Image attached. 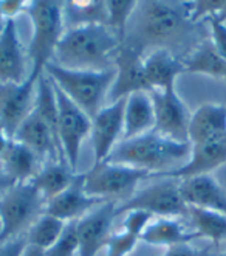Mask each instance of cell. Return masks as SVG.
Wrapping results in <instances>:
<instances>
[{
    "label": "cell",
    "mask_w": 226,
    "mask_h": 256,
    "mask_svg": "<svg viewBox=\"0 0 226 256\" xmlns=\"http://www.w3.org/2000/svg\"><path fill=\"white\" fill-rule=\"evenodd\" d=\"M209 36L202 34V24H194L189 16V4L171 2H138L129 22L124 45L138 53L146 50L192 52Z\"/></svg>",
    "instance_id": "1"
},
{
    "label": "cell",
    "mask_w": 226,
    "mask_h": 256,
    "mask_svg": "<svg viewBox=\"0 0 226 256\" xmlns=\"http://www.w3.org/2000/svg\"><path fill=\"white\" fill-rule=\"evenodd\" d=\"M121 42L105 25H81L68 28L59 40L53 61L68 70H112Z\"/></svg>",
    "instance_id": "2"
},
{
    "label": "cell",
    "mask_w": 226,
    "mask_h": 256,
    "mask_svg": "<svg viewBox=\"0 0 226 256\" xmlns=\"http://www.w3.org/2000/svg\"><path fill=\"white\" fill-rule=\"evenodd\" d=\"M191 154V143H180L150 130L140 137L121 140L104 162L144 170L154 177L175 168ZM172 168V170H174Z\"/></svg>",
    "instance_id": "3"
},
{
    "label": "cell",
    "mask_w": 226,
    "mask_h": 256,
    "mask_svg": "<svg viewBox=\"0 0 226 256\" xmlns=\"http://www.w3.org/2000/svg\"><path fill=\"white\" fill-rule=\"evenodd\" d=\"M43 73L61 92L92 120L102 108L115 81V68L104 72L68 70L50 62Z\"/></svg>",
    "instance_id": "4"
},
{
    "label": "cell",
    "mask_w": 226,
    "mask_h": 256,
    "mask_svg": "<svg viewBox=\"0 0 226 256\" xmlns=\"http://www.w3.org/2000/svg\"><path fill=\"white\" fill-rule=\"evenodd\" d=\"M33 24V36L29 40L28 56L31 59V70L28 78L37 81L47 64L53 61L56 47L61 40L64 25V4L54 0H36L25 5Z\"/></svg>",
    "instance_id": "5"
},
{
    "label": "cell",
    "mask_w": 226,
    "mask_h": 256,
    "mask_svg": "<svg viewBox=\"0 0 226 256\" xmlns=\"http://www.w3.org/2000/svg\"><path fill=\"white\" fill-rule=\"evenodd\" d=\"M43 212L45 200L31 182L11 186L0 198V242L26 234L29 227L43 214Z\"/></svg>",
    "instance_id": "6"
},
{
    "label": "cell",
    "mask_w": 226,
    "mask_h": 256,
    "mask_svg": "<svg viewBox=\"0 0 226 256\" xmlns=\"http://www.w3.org/2000/svg\"><path fill=\"white\" fill-rule=\"evenodd\" d=\"M84 190L92 198L107 202H126L137 192L141 180L154 177L144 170L101 162L84 172Z\"/></svg>",
    "instance_id": "7"
},
{
    "label": "cell",
    "mask_w": 226,
    "mask_h": 256,
    "mask_svg": "<svg viewBox=\"0 0 226 256\" xmlns=\"http://www.w3.org/2000/svg\"><path fill=\"white\" fill-rule=\"evenodd\" d=\"M130 210H143L152 216L161 218H188L189 206L185 204L177 178H161L138 192L126 202L116 204V216Z\"/></svg>",
    "instance_id": "8"
},
{
    "label": "cell",
    "mask_w": 226,
    "mask_h": 256,
    "mask_svg": "<svg viewBox=\"0 0 226 256\" xmlns=\"http://www.w3.org/2000/svg\"><path fill=\"white\" fill-rule=\"evenodd\" d=\"M51 81V80H50ZM54 94L57 101V132L59 143L64 158L68 166L76 171L81 146L85 137L92 129V120H90L76 104L70 101L54 84Z\"/></svg>",
    "instance_id": "9"
},
{
    "label": "cell",
    "mask_w": 226,
    "mask_h": 256,
    "mask_svg": "<svg viewBox=\"0 0 226 256\" xmlns=\"http://www.w3.org/2000/svg\"><path fill=\"white\" fill-rule=\"evenodd\" d=\"M149 95L155 116L154 130L171 140L189 143L188 126L191 114L175 90H150Z\"/></svg>",
    "instance_id": "10"
},
{
    "label": "cell",
    "mask_w": 226,
    "mask_h": 256,
    "mask_svg": "<svg viewBox=\"0 0 226 256\" xmlns=\"http://www.w3.org/2000/svg\"><path fill=\"white\" fill-rule=\"evenodd\" d=\"M36 81L26 78L22 84H0V129L9 138L34 109Z\"/></svg>",
    "instance_id": "11"
},
{
    "label": "cell",
    "mask_w": 226,
    "mask_h": 256,
    "mask_svg": "<svg viewBox=\"0 0 226 256\" xmlns=\"http://www.w3.org/2000/svg\"><path fill=\"white\" fill-rule=\"evenodd\" d=\"M115 218L116 204L102 202L76 222L79 239L78 256H96L101 248L107 247Z\"/></svg>",
    "instance_id": "12"
},
{
    "label": "cell",
    "mask_w": 226,
    "mask_h": 256,
    "mask_svg": "<svg viewBox=\"0 0 226 256\" xmlns=\"http://www.w3.org/2000/svg\"><path fill=\"white\" fill-rule=\"evenodd\" d=\"M143 54L129 45H121L115 56V81L110 87L109 100L115 102L118 100L127 98L135 92H149L144 76Z\"/></svg>",
    "instance_id": "13"
},
{
    "label": "cell",
    "mask_w": 226,
    "mask_h": 256,
    "mask_svg": "<svg viewBox=\"0 0 226 256\" xmlns=\"http://www.w3.org/2000/svg\"><path fill=\"white\" fill-rule=\"evenodd\" d=\"M124 106L126 98L104 106L92 118V144L95 163H101L110 156L113 148L119 143L124 129Z\"/></svg>",
    "instance_id": "14"
},
{
    "label": "cell",
    "mask_w": 226,
    "mask_h": 256,
    "mask_svg": "<svg viewBox=\"0 0 226 256\" xmlns=\"http://www.w3.org/2000/svg\"><path fill=\"white\" fill-rule=\"evenodd\" d=\"M191 160L182 166L157 174L154 178H177L183 180L211 174L226 163V135L199 144H191Z\"/></svg>",
    "instance_id": "15"
},
{
    "label": "cell",
    "mask_w": 226,
    "mask_h": 256,
    "mask_svg": "<svg viewBox=\"0 0 226 256\" xmlns=\"http://www.w3.org/2000/svg\"><path fill=\"white\" fill-rule=\"evenodd\" d=\"M84 172L78 174L74 178V182L59 196L53 198L45 204V212L47 214H51L57 219L64 222H71V220H79L85 214H88L95 206H98L102 202L96 198L88 196L84 190Z\"/></svg>",
    "instance_id": "16"
},
{
    "label": "cell",
    "mask_w": 226,
    "mask_h": 256,
    "mask_svg": "<svg viewBox=\"0 0 226 256\" xmlns=\"http://www.w3.org/2000/svg\"><path fill=\"white\" fill-rule=\"evenodd\" d=\"M178 188L188 206L209 210L226 216V191L211 174L178 180Z\"/></svg>",
    "instance_id": "17"
},
{
    "label": "cell",
    "mask_w": 226,
    "mask_h": 256,
    "mask_svg": "<svg viewBox=\"0 0 226 256\" xmlns=\"http://www.w3.org/2000/svg\"><path fill=\"white\" fill-rule=\"evenodd\" d=\"M12 140L31 149L40 160L48 158L51 162L65 163V160L61 156V150H59L56 144L53 134L50 132L48 126L42 122V118L34 112V109L17 128Z\"/></svg>",
    "instance_id": "18"
},
{
    "label": "cell",
    "mask_w": 226,
    "mask_h": 256,
    "mask_svg": "<svg viewBox=\"0 0 226 256\" xmlns=\"http://www.w3.org/2000/svg\"><path fill=\"white\" fill-rule=\"evenodd\" d=\"M25 73V54L17 36L16 19H8L0 36V84H22Z\"/></svg>",
    "instance_id": "19"
},
{
    "label": "cell",
    "mask_w": 226,
    "mask_h": 256,
    "mask_svg": "<svg viewBox=\"0 0 226 256\" xmlns=\"http://www.w3.org/2000/svg\"><path fill=\"white\" fill-rule=\"evenodd\" d=\"M144 76L150 90H175L178 74L185 73L183 59L169 50H152L144 59Z\"/></svg>",
    "instance_id": "20"
},
{
    "label": "cell",
    "mask_w": 226,
    "mask_h": 256,
    "mask_svg": "<svg viewBox=\"0 0 226 256\" xmlns=\"http://www.w3.org/2000/svg\"><path fill=\"white\" fill-rule=\"evenodd\" d=\"M226 135V106L220 102H206L191 115L188 140L199 144Z\"/></svg>",
    "instance_id": "21"
},
{
    "label": "cell",
    "mask_w": 226,
    "mask_h": 256,
    "mask_svg": "<svg viewBox=\"0 0 226 256\" xmlns=\"http://www.w3.org/2000/svg\"><path fill=\"white\" fill-rule=\"evenodd\" d=\"M155 116L149 92H135L126 98L123 140L135 138L154 130Z\"/></svg>",
    "instance_id": "22"
},
{
    "label": "cell",
    "mask_w": 226,
    "mask_h": 256,
    "mask_svg": "<svg viewBox=\"0 0 226 256\" xmlns=\"http://www.w3.org/2000/svg\"><path fill=\"white\" fill-rule=\"evenodd\" d=\"M39 163L40 158L33 150L16 140H11L5 156L0 158V166L3 172L16 185L31 182L39 172Z\"/></svg>",
    "instance_id": "23"
},
{
    "label": "cell",
    "mask_w": 226,
    "mask_h": 256,
    "mask_svg": "<svg viewBox=\"0 0 226 256\" xmlns=\"http://www.w3.org/2000/svg\"><path fill=\"white\" fill-rule=\"evenodd\" d=\"M140 239L149 246L174 247L180 244H189L195 239H200V236L194 230L188 232L185 225L180 224L175 218H160L147 225Z\"/></svg>",
    "instance_id": "24"
},
{
    "label": "cell",
    "mask_w": 226,
    "mask_h": 256,
    "mask_svg": "<svg viewBox=\"0 0 226 256\" xmlns=\"http://www.w3.org/2000/svg\"><path fill=\"white\" fill-rule=\"evenodd\" d=\"M78 177L76 171H73L67 163L62 162H50L43 168L39 170L31 184L42 194V198L47 204L62 191H65Z\"/></svg>",
    "instance_id": "25"
},
{
    "label": "cell",
    "mask_w": 226,
    "mask_h": 256,
    "mask_svg": "<svg viewBox=\"0 0 226 256\" xmlns=\"http://www.w3.org/2000/svg\"><path fill=\"white\" fill-rule=\"evenodd\" d=\"M185 73H202L226 80V59L220 56L211 38L205 39L197 48L183 58Z\"/></svg>",
    "instance_id": "26"
},
{
    "label": "cell",
    "mask_w": 226,
    "mask_h": 256,
    "mask_svg": "<svg viewBox=\"0 0 226 256\" xmlns=\"http://www.w3.org/2000/svg\"><path fill=\"white\" fill-rule=\"evenodd\" d=\"M34 112L42 118V122L48 126L50 132L56 140V144L61 150V156L64 158L61 143H59V132H57V101L54 87L50 78L45 73H42L36 81V96H34ZM65 160V158H64ZM67 163V162H65Z\"/></svg>",
    "instance_id": "27"
},
{
    "label": "cell",
    "mask_w": 226,
    "mask_h": 256,
    "mask_svg": "<svg viewBox=\"0 0 226 256\" xmlns=\"http://www.w3.org/2000/svg\"><path fill=\"white\" fill-rule=\"evenodd\" d=\"M188 218L192 222L194 232L200 238L213 240L216 248H219L220 240L226 239V216L217 212H209L189 206Z\"/></svg>",
    "instance_id": "28"
},
{
    "label": "cell",
    "mask_w": 226,
    "mask_h": 256,
    "mask_svg": "<svg viewBox=\"0 0 226 256\" xmlns=\"http://www.w3.org/2000/svg\"><path fill=\"white\" fill-rule=\"evenodd\" d=\"M92 24L107 26V10H105V2L64 4V25L67 30L81 26V25H92Z\"/></svg>",
    "instance_id": "29"
},
{
    "label": "cell",
    "mask_w": 226,
    "mask_h": 256,
    "mask_svg": "<svg viewBox=\"0 0 226 256\" xmlns=\"http://www.w3.org/2000/svg\"><path fill=\"white\" fill-rule=\"evenodd\" d=\"M65 225L67 222L57 219L51 214L43 213L36 219V222L26 232L25 234L26 242L29 246H36L42 250H48L59 239V236L62 234Z\"/></svg>",
    "instance_id": "30"
},
{
    "label": "cell",
    "mask_w": 226,
    "mask_h": 256,
    "mask_svg": "<svg viewBox=\"0 0 226 256\" xmlns=\"http://www.w3.org/2000/svg\"><path fill=\"white\" fill-rule=\"evenodd\" d=\"M138 2L135 0H107L105 10H107V26L110 32L118 38V40L124 42L129 22L133 16V11Z\"/></svg>",
    "instance_id": "31"
},
{
    "label": "cell",
    "mask_w": 226,
    "mask_h": 256,
    "mask_svg": "<svg viewBox=\"0 0 226 256\" xmlns=\"http://www.w3.org/2000/svg\"><path fill=\"white\" fill-rule=\"evenodd\" d=\"M76 222L78 220L67 222L62 234L59 236V239L48 250H45V254L47 256H76L78 254L79 239H78Z\"/></svg>",
    "instance_id": "32"
},
{
    "label": "cell",
    "mask_w": 226,
    "mask_h": 256,
    "mask_svg": "<svg viewBox=\"0 0 226 256\" xmlns=\"http://www.w3.org/2000/svg\"><path fill=\"white\" fill-rule=\"evenodd\" d=\"M124 220H123V228L124 232L137 236L140 239V236L143 234V232L147 228V225L152 222V214L143 212V210H130V212L124 213Z\"/></svg>",
    "instance_id": "33"
},
{
    "label": "cell",
    "mask_w": 226,
    "mask_h": 256,
    "mask_svg": "<svg viewBox=\"0 0 226 256\" xmlns=\"http://www.w3.org/2000/svg\"><path fill=\"white\" fill-rule=\"evenodd\" d=\"M137 242L138 238L127 232L112 234L107 242V248H109L107 256H127L129 253H132Z\"/></svg>",
    "instance_id": "34"
},
{
    "label": "cell",
    "mask_w": 226,
    "mask_h": 256,
    "mask_svg": "<svg viewBox=\"0 0 226 256\" xmlns=\"http://www.w3.org/2000/svg\"><path fill=\"white\" fill-rule=\"evenodd\" d=\"M206 22L209 25V38L213 40L214 47L217 48L220 56L226 59V25L214 18L206 19Z\"/></svg>",
    "instance_id": "35"
},
{
    "label": "cell",
    "mask_w": 226,
    "mask_h": 256,
    "mask_svg": "<svg viewBox=\"0 0 226 256\" xmlns=\"http://www.w3.org/2000/svg\"><path fill=\"white\" fill-rule=\"evenodd\" d=\"M161 256H217V248H214L213 246L197 248L189 244H180V246L168 247V250Z\"/></svg>",
    "instance_id": "36"
},
{
    "label": "cell",
    "mask_w": 226,
    "mask_h": 256,
    "mask_svg": "<svg viewBox=\"0 0 226 256\" xmlns=\"http://www.w3.org/2000/svg\"><path fill=\"white\" fill-rule=\"evenodd\" d=\"M26 236H17L0 242V256H22L26 247Z\"/></svg>",
    "instance_id": "37"
},
{
    "label": "cell",
    "mask_w": 226,
    "mask_h": 256,
    "mask_svg": "<svg viewBox=\"0 0 226 256\" xmlns=\"http://www.w3.org/2000/svg\"><path fill=\"white\" fill-rule=\"evenodd\" d=\"M25 2L22 0H2L0 2V16L3 19H16L17 14L25 10Z\"/></svg>",
    "instance_id": "38"
},
{
    "label": "cell",
    "mask_w": 226,
    "mask_h": 256,
    "mask_svg": "<svg viewBox=\"0 0 226 256\" xmlns=\"http://www.w3.org/2000/svg\"><path fill=\"white\" fill-rule=\"evenodd\" d=\"M16 184L12 182V180L3 172V170H2V166H0V192H5V191H8L11 186H14Z\"/></svg>",
    "instance_id": "39"
},
{
    "label": "cell",
    "mask_w": 226,
    "mask_h": 256,
    "mask_svg": "<svg viewBox=\"0 0 226 256\" xmlns=\"http://www.w3.org/2000/svg\"><path fill=\"white\" fill-rule=\"evenodd\" d=\"M11 140H12V138H9L8 135H6L2 129H0V158H2V157L5 156V152H6V149H8Z\"/></svg>",
    "instance_id": "40"
},
{
    "label": "cell",
    "mask_w": 226,
    "mask_h": 256,
    "mask_svg": "<svg viewBox=\"0 0 226 256\" xmlns=\"http://www.w3.org/2000/svg\"><path fill=\"white\" fill-rule=\"evenodd\" d=\"M22 256H47V254H45V250H42V248H39V247H36V246H29V244H26V247H25Z\"/></svg>",
    "instance_id": "41"
},
{
    "label": "cell",
    "mask_w": 226,
    "mask_h": 256,
    "mask_svg": "<svg viewBox=\"0 0 226 256\" xmlns=\"http://www.w3.org/2000/svg\"><path fill=\"white\" fill-rule=\"evenodd\" d=\"M214 19H217V20H219V22H222V24H226V0H225L223 8L219 11L217 16H214Z\"/></svg>",
    "instance_id": "42"
},
{
    "label": "cell",
    "mask_w": 226,
    "mask_h": 256,
    "mask_svg": "<svg viewBox=\"0 0 226 256\" xmlns=\"http://www.w3.org/2000/svg\"><path fill=\"white\" fill-rule=\"evenodd\" d=\"M5 25H6V19H3L2 16H0V36H2V33H3Z\"/></svg>",
    "instance_id": "43"
},
{
    "label": "cell",
    "mask_w": 226,
    "mask_h": 256,
    "mask_svg": "<svg viewBox=\"0 0 226 256\" xmlns=\"http://www.w3.org/2000/svg\"><path fill=\"white\" fill-rule=\"evenodd\" d=\"M0 233H2V219H0Z\"/></svg>",
    "instance_id": "44"
},
{
    "label": "cell",
    "mask_w": 226,
    "mask_h": 256,
    "mask_svg": "<svg viewBox=\"0 0 226 256\" xmlns=\"http://www.w3.org/2000/svg\"><path fill=\"white\" fill-rule=\"evenodd\" d=\"M217 256H226V252H225V253H220V254L217 253Z\"/></svg>",
    "instance_id": "45"
},
{
    "label": "cell",
    "mask_w": 226,
    "mask_h": 256,
    "mask_svg": "<svg viewBox=\"0 0 226 256\" xmlns=\"http://www.w3.org/2000/svg\"><path fill=\"white\" fill-rule=\"evenodd\" d=\"M225 25H226V24H225Z\"/></svg>",
    "instance_id": "46"
},
{
    "label": "cell",
    "mask_w": 226,
    "mask_h": 256,
    "mask_svg": "<svg viewBox=\"0 0 226 256\" xmlns=\"http://www.w3.org/2000/svg\"><path fill=\"white\" fill-rule=\"evenodd\" d=\"M225 81H226V80H225Z\"/></svg>",
    "instance_id": "47"
}]
</instances>
